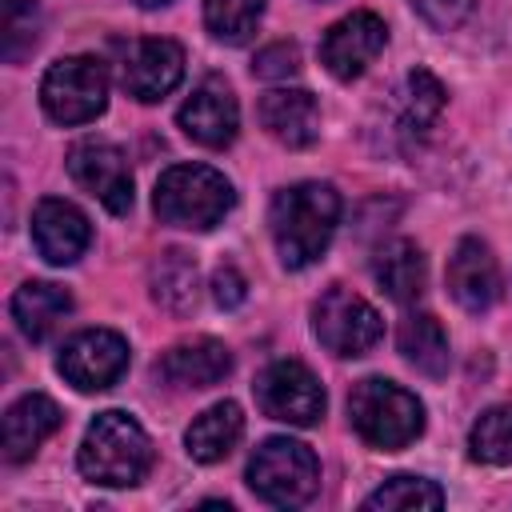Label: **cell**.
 <instances>
[{"mask_svg":"<svg viewBox=\"0 0 512 512\" xmlns=\"http://www.w3.org/2000/svg\"><path fill=\"white\" fill-rule=\"evenodd\" d=\"M336 220H340V192L332 184L304 180V184L280 188L272 196L268 224H272V240L284 268L316 264L332 244Z\"/></svg>","mask_w":512,"mask_h":512,"instance_id":"obj_1","label":"cell"},{"mask_svg":"<svg viewBox=\"0 0 512 512\" xmlns=\"http://www.w3.org/2000/svg\"><path fill=\"white\" fill-rule=\"evenodd\" d=\"M84 480L104 488H132L152 468V440L128 412H100L76 452Z\"/></svg>","mask_w":512,"mask_h":512,"instance_id":"obj_2","label":"cell"},{"mask_svg":"<svg viewBox=\"0 0 512 512\" xmlns=\"http://www.w3.org/2000/svg\"><path fill=\"white\" fill-rule=\"evenodd\" d=\"M348 420L364 444L380 452H400L424 432V404L408 388L368 376L348 392Z\"/></svg>","mask_w":512,"mask_h":512,"instance_id":"obj_3","label":"cell"},{"mask_svg":"<svg viewBox=\"0 0 512 512\" xmlns=\"http://www.w3.org/2000/svg\"><path fill=\"white\" fill-rule=\"evenodd\" d=\"M232 200H236V192L216 168H208V164H176L156 180L152 208L172 228L208 232L228 216Z\"/></svg>","mask_w":512,"mask_h":512,"instance_id":"obj_4","label":"cell"},{"mask_svg":"<svg viewBox=\"0 0 512 512\" xmlns=\"http://www.w3.org/2000/svg\"><path fill=\"white\" fill-rule=\"evenodd\" d=\"M248 484L260 500L276 504V508H296L308 504L320 488V464L316 452L300 440L288 436H272L264 440L252 460H248Z\"/></svg>","mask_w":512,"mask_h":512,"instance_id":"obj_5","label":"cell"},{"mask_svg":"<svg viewBox=\"0 0 512 512\" xmlns=\"http://www.w3.org/2000/svg\"><path fill=\"white\" fill-rule=\"evenodd\" d=\"M40 104L56 124H88L108 104V72L96 56H64L40 80Z\"/></svg>","mask_w":512,"mask_h":512,"instance_id":"obj_6","label":"cell"},{"mask_svg":"<svg viewBox=\"0 0 512 512\" xmlns=\"http://www.w3.org/2000/svg\"><path fill=\"white\" fill-rule=\"evenodd\" d=\"M312 328H316V340H320L332 356H364V352L384 336L380 312H376L364 296H356V292H348V288H340V284H332V288L316 300V308H312Z\"/></svg>","mask_w":512,"mask_h":512,"instance_id":"obj_7","label":"cell"},{"mask_svg":"<svg viewBox=\"0 0 512 512\" xmlns=\"http://www.w3.org/2000/svg\"><path fill=\"white\" fill-rule=\"evenodd\" d=\"M252 392H256L260 412L272 416V420L308 428V424H316L324 416V388L300 360H272L256 376Z\"/></svg>","mask_w":512,"mask_h":512,"instance_id":"obj_8","label":"cell"},{"mask_svg":"<svg viewBox=\"0 0 512 512\" xmlns=\"http://www.w3.org/2000/svg\"><path fill=\"white\" fill-rule=\"evenodd\" d=\"M60 376L80 388V392H104L112 388L124 368H128V340L120 332H108V328H88V332H76L64 348H60V360H56Z\"/></svg>","mask_w":512,"mask_h":512,"instance_id":"obj_9","label":"cell"},{"mask_svg":"<svg viewBox=\"0 0 512 512\" xmlns=\"http://www.w3.org/2000/svg\"><path fill=\"white\" fill-rule=\"evenodd\" d=\"M68 176L96 196L112 216H124L132 208V172L124 152L112 140H80L68 148Z\"/></svg>","mask_w":512,"mask_h":512,"instance_id":"obj_10","label":"cell"},{"mask_svg":"<svg viewBox=\"0 0 512 512\" xmlns=\"http://www.w3.org/2000/svg\"><path fill=\"white\" fill-rule=\"evenodd\" d=\"M180 76H184V48L176 40L144 36V40H132L120 56V84L140 104L164 100L180 84Z\"/></svg>","mask_w":512,"mask_h":512,"instance_id":"obj_11","label":"cell"},{"mask_svg":"<svg viewBox=\"0 0 512 512\" xmlns=\"http://www.w3.org/2000/svg\"><path fill=\"white\" fill-rule=\"evenodd\" d=\"M388 44V28L376 12H352L336 20L320 40V60L336 80H356Z\"/></svg>","mask_w":512,"mask_h":512,"instance_id":"obj_12","label":"cell"},{"mask_svg":"<svg viewBox=\"0 0 512 512\" xmlns=\"http://www.w3.org/2000/svg\"><path fill=\"white\" fill-rule=\"evenodd\" d=\"M176 120H180L184 136H192L196 144L228 148L236 140V128H240V108H236V96H232L228 80L224 76H204L196 84V92L184 100Z\"/></svg>","mask_w":512,"mask_h":512,"instance_id":"obj_13","label":"cell"},{"mask_svg":"<svg viewBox=\"0 0 512 512\" xmlns=\"http://www.w3.org/2000/svg\"><path fill=\"white\" fill-rule=\"evenodd\" d=\"M32 240H36V252L48 264L64 268V264H76L84 256V248L92 240V224L76 204L48 196L32 212Z\"/></svg>","mask_w":512,"mask_h":512,"instance_id":"obj_14","label":"cell"},{"mask_svg":"<svg viewBox=\"0 0 512 512\" xmlns=\"http://www.w3.org/2000/svg\"><path fill=\"white\" fill-rule=\"evenodd\" d=\"M448 292L468 312H488L500 300V264L492 248L476 236H464L448 256Z\"/></svg>","mask_w":512,"mask_h":512,"instance_id":"obj_15","label":"cell"},{"mask_svg":"<svg viewBox=\"0 0 512 512\" xmlns=\"http://www.w3.org/2000/svg\"><path fill=\"white\" fill-rule=\"evenodd\" d=\"M228 372H232V352L212 336L184 340L156 360V376L172 388H212Z\"/></svg>","mask_w":512,"mask_h":512,"instance_id":"obj_16","label":"cell"},{"mask_svg":"<svg viewBox=\"0 0 512 512\" xmlns=\"http://www.w3.org/2000/svg\"><path fill=\"white\" fill-rule=\"evenodd\" d=\"M260 124L284 148H308L320 136V108L304 88H276L260 100Z\"/></svg>","mask_w":512,"mask_h":512,"instance_id":"obj_17","label":"cell"},{"mask_svg":"<svg viewBox=\"0 0 512 512\" xmlns=\"http://www.w3.org/2000/svg\"><path fill=\"white\" fill-rule=\"evenodd\" d=\"M56 428H60V408H56V400H48V396H40V392L20 396V400L4 412V460H12V464L28 460Z\"/></svg>","mask_w":512,"mask_h":512,"instance_id":"obj_18","label":"cell"},{"mask_svg":"<svg viewBox=\"0 0 512 512\" xmlns=\"http://www.w3.org/2000/svg\"><path fill=\"white\" fill-rule=\"evenodd\" d=\"M68 312H72V296H68L60 284H48V280H28V284H20L16 296H12V316H16L20 332H24L32 344L48 340V336L60 328V320H64Z\"/></svg>","mask_w":512,"mask_h":512,"instance_id":"obj_19","label":"cell"},{"mask_svg":"<svg viewBox=\"0 0 512 512\" xmlns=\"http://www.w3.org/2000/svg\"><path fill=\"white\" fill-rule=\"evenodd\" d=\"M240 436H244V412H240V404L220 400V404L204 408V412L188 424L184 444H188V456H192V460L216 464V460H224V456L236 448Z\"/></svg>","mask_w":512,"mask_h":512,"instance_id":"obj_20","label":"cell"},{"mask_svg":"<svg viewBox=\"0 0 512 512\" xmlns=\"http://www.w3.org/2000/svg\"><path fill=\"white\" fill-rule=\"evenodd\" d=\"M372 276L396 304H412V300H420L428 272H424V256L412 240H392L372 256Z\"/></svg>","mask_w":512,"mask_h":512,"instance_id":"obj_21","label":"cell"},{"mask_svg":"<svg viewBox=\"0 0 512 512\" xmlns=\"http://www.w3.org/2000/svg\"><path fill=\"white\" fill-rule=\"evenodd\" d=\"M396 344H400V356H404L416 372H424V376H444V372H448V360H452V356H448V336H444V328H440L436 316L412 312V316L400 324Z\"/></svg>","mask_w":512,"mask_h":512,"instance_id":"obj_22","label":"cell"},{"mask_svg":"<svg viewBox=\"0 0 512 512\" xmlns=\"http://www.w3.org/2000/svg\"><path fill=\"white\" fill-rule=\"evenodd\" d=\"M152 296L156 304H164L168 312H188L196 304V260L184 252H164L152 264Z\"/></svg>","mask_w":512,"mask_h":512,"instance_id":"obj_23","label":"cell"},{"mask_svg":"<svg viewBox=\"0 0 512 512\" xmlns=\"http://www.w3.org/2000/svg\"><path fill=\"white\" fill-rule=\"evenodd\" d=\"M440 108H444V88H440V80H436L432 72H424V68L408 72V80H404V88H400V124H404L408 132H424V128L440 116Z\"/></svg>","mask_w":512,"mask_h":512,"instance_id":"obj_24","label":"cell"},{"mask_svg":"<svg viewBox=\"0 0 512 512\" xmlns=\"http://www.w3.org/2000/svg\"><path fill=\"white\" fill-rule=\"evenodd\" d=\"M472 460L480 464H512V404H496L488 408L468 436Z\"/></svg>","mask_w":512,"mask_h":512,"instance_id":"obj_25","label":"cell"},{"mask_svg":"<svg viewBox=\"0 0 512 512\" xmlns=\"http://www.w3.org/2000/svg\"><path fill=\"white\" fill-rule=\"evenodd\" d=\"M264 0H204V24L224 44H244L260 24Z\"/></svg>","mask_w":512,"mask_h":512,"instance_id":"obj_26","label":"cell"},{"mask_svg":"<svg viewBox=\"0 0 512 512\" xmlns=\"http://www.w3.org/2000/svg\"><path fill=\"white\" fill-rule=\"evenodd\" d=\"M440 504H444V492L424 476H392L376 492L364 496V508H404V512H412V508H440Z\"/></svg>","mask_w":512,"mask_h":512,"instance_id":"obj_27","label":"cell"},{"mask_svg":"<svg viewBox=\"0 0 512 512\" xmlns=\"http://www.w3.org/2000/svg\"><path fill=\"white\" fill-rule=\"evenodd\" d=\"M36 36H40V8H36V0H4V32H0L4 60L16 64L24 52H32Z\"/></svg>","mask_w":512,"mask_h":512,"instance_id":"obj_28","label":"cell"},{"mask_svg":"<svg viewBox=\"0 0 512 512\" xmlns=\"http://www.w3.org/2000/svg\"><path fill=\"white\" fill-rule=\"evenodd\" d=\"M252 72H256L260 80H288V76H296V72H300V48H296V44H288V40L268 44V48H260V52H256Z\"/></svg>","mask_w":512,"mask_h":512,"instance_id":"obj_29","label":"cell"},{"mask_svg":"<svg viewBox=\"0 0 512 512\" xmlns=\"http://www.w3.org/2000/svg\"><path fill=\"white\" fill-rule=\"evenodd\" d=\"M472 4H476V0H412V8L420 12V20H424L428 28H436V32L456 28V24L472 12Z\"/></svg>","mask_w":512,"mask_h":512,"instance_id":"obj_30","label":"cell"},{"mask_svg":"<svg viewBox=\"0 0 512 512\" xmlns=\"http://www.w3.org/2000/svg\"><path fill=\"white\" fill-rule=\"evenodd\" d=\"M212 300L220 308H240L248 300V284H244V276L232 264H224V268L212 272Z\"/></svg>","mask_w":512,"mask_h":512,"instance_id":"obj_31","label":"cell"},{"mask_svg":"<svg viewBox=\"0 0 512 512\" xmlns=\"http://www.w3.org/2000/svg\"><path fill=\"white\" fill-rule=\"evenodd\" d=\"M140 8H160V4H168V0H136Z\"/></svg>","mask_w":512,"mask_h":512,"instance_id":"obj_32","label":"cell"}]
</instances>
